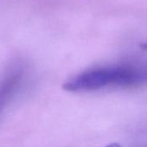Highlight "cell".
<instances>
[{
	"label": "cell",
	"mask_w": 147,
	"mask_h": 147,
	"mask_svg": "<svg viewBox=\"0 0 147 147\" xmlns=\"http://www.w3.org/2000/svg\"><path fill=\"white\" fill-rule=\"evenodd\" d=\"M147 80V72L131 67L88 71L64 84L68 91H93L111 84L131 85Z\"/></svg>",
	"instance_id": "6da1fadb"
},
{
	"label": "cell",
	"mask_w": 147,
	"mask_h": 147,
	"mask_svg": "<svg viewBox=\"0 0 147 147\" xmlns=\"http://www.w3.org/2000/svg\"><path fill=\"white\" fill-rule=\"evenodd\" d=\"M20 65L13 63L0 78V113L19 90L24 72Z\"/></svg>",
	"instance_id": "7a4b0ae2"
}]
</instances>
